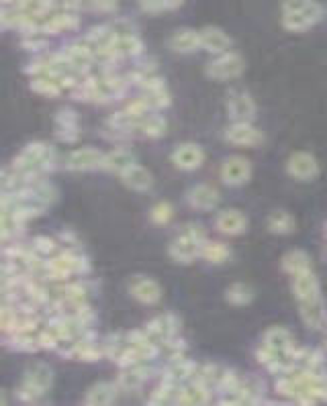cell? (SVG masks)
<instances>
[{"label": "cell", "instance_id": "1", "mask_svg": "<svg viewBox=\"0 0 327 406\" xmlns=\"http://www.w3.org/2000/svg\"><path fill=\"white\" fill-rule=\"evenodd\" d=\"M288 173L293 178H297V180L307 182V180H313L319 173V164L311 153L299 151L288 159Z\"/></svg>", "mask_w": 327, "mask_h": 406}, {"label": "cell", "instance_id": "2", "mask_svg": "<svg viewBox=\"0 0 327 406\" xmlns=\"http://www.w3.org/2000/svg\"><path fill=\"white\" fill-rule=\"evenodd\" d=\"M243 72V60L238 53H225L221 55L217 62L209 64L207 74L217 78V80H227V78H236Z\"/></svg>", "mask_w": 327, "mask_h": 406}, {"label": "cell", "instance_id": "3", "mask_svg": "<svg viewBox=\"0 0 327 406\" xmlns=\"http://www.w3.org/2000/svg\"><path fill=\"white\" fill-rule=\"evenodd\" d=\"M321 17H323V8L315 2L313 6H309L307 11H301V13H284L283 22L288 31H305Z\"/></svg>", "mask_w": 327, "mask_h": 406}, {"label": "cell", "instance_id": "4", "mask_svg": "<svg viewBox=\"0 0 327 406\" xmlns=\"http://www.w3.org/2000/svg\"><path fill=\"white\" fill-rule=\"evenodd\" d=\"M51 384V372H49V367H45V365H35L33 369H29V374H27V382H25V388H23V396H33V398H37V396H41L45 390L49 388Z\"/></svg>", "mask_w": 327, "mask_h": 406}, {"label": "cell", "instance_id": "5", "mask_svg": "<svg viewBox=\"0 0 327 406\" xmlns=\"http://www.w3.org/2000/svg\"><path fill=\"white\" fill-rule=\"evenodd\" d=\"M301 304V317L305 321L307 327L311 329H323L327 322V310H326V302L321 296L311 300H303L299 302Z\"/></svg>", "mask_w": 327, "mask_h": 406}, {"label": "cell", "instance_id": "6", "mask_svg": "<svg viewBox=\"0 0 327 406\" xmlns=\"http://www.w3.org/2000/svg\"><path fill=\"white\" fill-rule=\"evenodd\" d=\"M200 243H203V241H198L196 237L184 233L180 239H176L174 243H172L170 254H172L176 261L188 263V261H193V259L200 254V247H203Z\"/></svg>", "mask_w": 327, "mask_h": 406}, {"label": "cell", "instance_id": "7", "mask_svg": "<svg viewBox=\"0 0 327 406\" xmlns=\"http://www.w3.org/2000/svg\"><path fill=\"white\" fill-rule=\"evenodd\" d=\"M293 288H295V294H297L299 302L321 296L319 282H317L315 274H313L311 270H305V272L297 274V276H295V282H293Z\"/></svg>", "mask_w": 327, "mask_h": 406}, {"label": "cell", "instance_id": "8", "mask_svg": "<svg viewBox=\"0 0 327 406\" xmlns=\"http://www.w3.org/2000/svg\"><path fill=\"white\" fill-rule=\"evenodd\" d=\"M227 107H229L231 117L238 123H250L254 119V112H256V107H254L252 98L245 92H233L229 96V105Z\"/></svg>", "mask_w": 327, "mask_h": 406}, {"label": "cell", "instance_id": "9", "mask_svg": "<svg viewBox=\"0 0 327 406\" xmlns=\"http://www.w3.org/2000/svg\"><path fill=\"white\" fill-rule=\"evenodd\" d=\"M105 157L107 155H103L96 150L74 151L68 159V168L70 170H92V168L105 166Z\"/></svg>", "mask_w": 327, "mask_h": 406}, {"label": "cell", "instance_id": "10", "mask_svg": "<svg viewBox=\"0 0 327 406\" xmlns=\"http://www.w3.org/2000/svg\"><path fill=\"white\" fill-rule=\"evenodd\" d=\"M227 139L236 145H258L262 141V133L250 123H236L227 131Z\"/></svg>", "mask_w": 327, "mask_h": 406}, {"label": "cell", "instance_id": "11", "mask_svg": "<svg viewBox=\"0 0 327 406\" xmlns=\"http://www.w3.org/2000/svg\"><path fill=\"white\" fill-rule=\"evenodd\" d=\"M221 176L227 184H243L250 178V164L241 157H231L223 164Z\"/></svg>", "mask_w": 327, "mask_h": 406}, {"label": "cell", "instance_id": "12", "mask_svg": "<svg viewBox=\"0 0 327 406\" xmlns=\"http://www.w3.org/2000/svg\"><path fill=\"white\" fill-rule=\"evenodd\" d=\"M172 159H174L176 166L182 168V170H195L203 164L205 155H203L200 148H196V145H182V148H178L174 151Z\"/></svg>", "mask_w": 327, "mask_h": 406}, {"label": "cell", "instance_id": "13", "mask_svg": "<svg viewBox=\"0 0 327 406\" xmlns=\"http://www.w3.org/2000/svg\"><path fill=\"white\" fill-rule=\"evenodd\" d=\"M198 35H200V45H203L207 51H215V53H219V51H225V49L231 45L229 37H227L221 29L207 27V29H203Z\"/></svg>", "mask_w": 327, "mask_h": 406}, {"label": "cell", "instance_id": "14", "mask_svg": "<svg viewBox=\"0 0 327 406\" xmlns=\"http://www.w3.org/2000/svg\"><path fill=\"white\" fill-rule=\"evenodd\" d=\"M245 225H248V221L243 218L240 211H223L217 216V227L223 233H229V235H240L245 229Z\"/></svg>", "mask_w": 327, "mask_h": 406}, {"label": "cell", "instance_id": "15", "mask_svg": "<svg viewBox=\"0 0 327 406\" xmlns=\"http://www.w3.org/2000/svg\"><path fill=\"white\" fill-rule=\"evenodd\" d=\"M121 176H123V182L133 190H148L152 186V173L143 170V168H139V166H135V164L123 171Z\"/></svg>", "mask_w": 327, "mask_h": 406}, {"label": "cell", "instance_id": "16", "mask_svg": "<svg viewBox=\"0 0 327 406\" xmlns=\"http://www.w3.org/2000/svg\"><path fill=\"white\" fill-rule=\"evenodd\" d=\"M131 292H133V296L137 300H141V302H148V304H152V302H158L160 300V294H162V290H160V286L153 282V280H135L133 282V286H131Z\"/></svg>", "mask_w": 327, "mask_h": 406}, {"label": "cell", "instance_id": "17", "mask_svg": "<svg viewBox=\"0 0 327 406\" xmlns=\"http://www.w3.org/2000/svg\"><path fill=\"white\" fill-rule=\"evenodd\" d=\"M188 200H191V204L196 207V209L209 211V209H213V207L219 204V194L215 192L213 188H209V186H196V188L191 190Z\"/></svg>", "mask_w": 327, "mask_h": 406}, {"label": "cell", "instance_id": "18", "mask_svg": "<svg viewBox=\"0 0 327 406\" xmlns=\"http://www.w3.org/2000/svg\"><path fill=\"white\" fill-rule=\"evenodd\" d=\"M170 45H172L174 51L191 53V51H195L196 47L200 45V35L195 33V31H191V29H182V31H176Z\"/></svg>", "mask_w": 327, "mask_h": 406}, {"label": "cell", "instance_id": "19", "mask_svg": "<svg viewBox=\"0 0 327 406\" xmlns=\"http://www.w3.org/2000/svg\"><path fill=\"white\" fill-rule=\"evenodd\" d=\"M139 51H141V41L135 35L115 37V41L110 43L109 47V53H113V55H135Z\"/></svg>", "mask_w": 327, "mask_h": 406}, {"label": "cell", "instance_id": "20", "mask_svg": "<svg viewBox=\"0 0 327 406\" xmlns=\"http://www.w3.org/2000/svg\"><path fill=\"white\" fill-rule=\"evenodd\" d=\"M283 268L288 272V274H293V276H297V274H301V272H305V270H311V263H309V256H307L305 251H290V254H286L283 259Z\"/></svg>", "mask_w": 327, "mask_h": 406}, {"label": "cell", "instance_id": "21", "mask_svg": "<svg viewBox=\"0 0 327 406\" xmlns=\"http://www.w3.org/2000/svg\"><path fill=\"white\" fill-rule=\"evenodd\" d=\"M268 229L272 233H281V235L293 233L295 231V218L286 211H276V213L270 214V218H268Z\"/></svg>", "mask_w": 327, "mask_h": 406}, {"label": "cell", "instance_id": "22", "mask_svg": "<svg viewBox=\"0 0 327 406\" xmlns=\"http://www.w3.org/2000/svg\"><path fill=\"white\" fill-rule=\"evenodd\" d=\"M264 339H266V345H268V347H274V349H295L293 335H290L286 329H281V327L270 329V331L266 333Z\"/></svg>", "mask_w": 327, "mask_h": 406}, {"label": "cell", "instance_id": "23", "mask_svg": "<svg viewBox=\"0 0 327 406\" xmlns=\"http://www.w3.org/2000/svg\"><path fill=\"white\" fill-rule=\"evenodd\" d=\"M131 166H133V155L125 150L113 151L110 155L105 157V168L110 171H121L123 173Z\"/></svg>", "mask_w": 327, "mask_h": 406}, {"label": "cell", "instance_id": "24", "mask_svg": "<svg viewBox=\"0 0 327 406\" xmlns=\"http://www.w3.org/2000/svg\"><path fill=\"white\" fill-rule=\"evenodd\" d=\"M115 398V386L98 384L88 394V405H109Z\"/></svg>", "mask_w": 327, "mask_h": 406}, {"label": "cell", "instance_id": "25", "mask_svg": "<svg viewBox=\"0 0 327 406\" xmlns=\"http://www.w3.org/2000/svg\"><path fill=\"white\" fill-rule=\"evenodd\" d=\"M200 254L213 263H221V261H225L229 257V249L223 243H207V245L200 247Z\"/></svg>", "mask_w": 327, "mask_h": 406}, {"label": "cell", "instance_id": "26", "mask_svg": "<svg viewBox=\"0 0 327 406\" xmlns=\"http://www.w3.org/2000/svg\"><path fill=\"white\" fill-rule=\"evenodd\" d=\"M78 27L76 17H70V15H58V17H51L49 25L45 31H53V33H65V31H72Z\"/></svg>", "mask_w": 327, "mask_h": 406}, {"label": "cell", "instance_id": "27", "mask_svg": "<svg viewBox=\"0 0 327 406\" xmlns=\"http://www.w3.org/2000/svg\"><path fill=\"white\" fill-rule=\"evenodd\" d=\"M252 299H254L252 288H248L245 284H233V286L227 290V300H229L231 304H248Z\"/></svg>", "mask_w": 327, "mask_h": 406}, {"label": "cell", "instance_id": "28", "mask_svg": "<svg viewBox=\"0 0 327 406\" xmlns=\"http://www.w3.org/2000/svg\"><path fill=\"white\" fill-rule=\"evenodd\" d=\"M205 400H207L205 390H203L200 386H191V388L182 390V394H180V400H178V402H186V405H200V402H205Z\"/></svg>", "mask_w": 327, "mask_h": 406}, {"label": "cell", "instance_id": "29", "mask_svg": "<svg viewBox=\"0 0 327 406\" xmlns=\"http://www.w3.org/2000/svg\"><path fill=\"white\" fill-rule=\"evenodd\" d=\"M191 369H193V365L188 364L186 360H182V358H176L174 362L170 364L168 367V376L170 378H186V376H191Z\"/></svg>", "mask_w": 327, "mask_h": 406}, {"label": "cell", "instance_id": "30", "mask_svg": "<svg viewBox=\"0 0 327 406\" xmlns=\"http://www.w3.org/2000/svg\"><path fill=\"white\" fill-rule=\"evenodd\" d=\"M143 372L141 369H131L127 374H123L121 378H119V382L125 386V388H137V386L143 382Z\"/></svg>", "mask_w": 327, "mask_h": 406}, {"label": "cell", "instance_id": "31", "mask_svg": "<svg viewBox=\"0 0 327 406\" xmlns=\"http://www.w3.org/2000/svg\"><path fill=\"white\" fill-rule=\"evenodd\" d=\"M313 4H315V0H284L283 2L284 13H301Z\"/></svg>", "mask_w": 327, "mask_h": 406}, {"label": "cell", "instance_id": "32", "mask_svg": "<svg viewBox=\"0 0 327 406\" xmlns=\"http://www.w3.org/2000/svg\"><path fill=\"white\" fill-rule=\"evenodd\" d=\"M172 216V209L168 204H158L152 211V218L155 223H168Z\"/></svg>", "mask_w": 327, "mask_h": 406}, {"label": "cell", "instance_id": "33", "mask_svg": "<svg viewBox=\"0 0 327 406\" xmlns=\"http://www.w3.org/2000/svg\"><path fill=\"white\" fill-rule=\"evenodd\" d=\"M53 241L51 239H47V237H39V239H35V249L37 251H44V254H49V251H53Z\"/></svg>", "mask_w": 327, "mask_h": 406}, {"label": "cell", "instance_id": "34", "mask_svg": "<svg viewBox=\"0 0 327 406\" xmlns=\"http://www.w3.org/2000/svg\"><path fill=\"white\" fill-rule=\"evenodd\" d=\"M150 2V6H155V8H170V6H176V4H180L182 0H148Z\"/></svg>", "mask_w": 327, "mask_h": 406}, {"label": "cell", "instance_id": "35", "mask_svg": "<svg viewBox=\"0 0 327 406\" xmlns=\"http://www.w3.org/2000/svg\"><path fill=\"white\" fill-rule=\"evenodd\" d=\"M94 6L98 11H110V8L117 6V0H94Z\"/></svg>", "mask_w": 327, "mask_h": 406}, {"label": "cell", "instance_id": "36", "mask_svg": "<svg viewBox=\"0 0 327 406\" xmlns=\"http://www.w3.org/2000/svg\"><path fill=\"white\" fill-rule=\"evenodd\" d=\"M326 345H327V337H326Z\"/></svg>", "mask_w": 327, "mask_h": 406}]
</instances>
